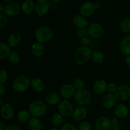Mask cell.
<instances>
[{"instance_id":"obj_1","label":"cell","mask_w":130,"mask_h":130,"mask_svg":"<svg viewBox=\"0 0 130 130\" xmlns=\"http://www.w3.org/2000/svg\"><path fill=\"white\" fill-rule=\"evenodd\" d=\"M93 52L89 47L81 46L76 50L74 55V62L78 65H83L90 60Z\"/></svg>"},{"instance_id":"obj_32","label":"cell","mask_w":130,"mask_h":130,"mask_svg":"<svg viewBox=\"0 0 130 130\" xmlns=\"http://www.w3.org/2000/svg\"><path fill=\"white\" fill-rule=\"evenodd\" d=\"M8 58L11 63H13V64H16V63H19V61H20V55H19L17 52L13 50L11 52V53H10Z\"/></svg>"},{"instance_id":"obj_33","label":"cell","mask_w":130,"mask_h":130,"mask_svg":"<svg viewBox=\"0 0 130 130\" xmlns=\"http://www.w3.org/2000/svg\"><path fill=\"white\" fill-rule=\"evenodd\" d=\"M73 86L76 90H80L84 89L85 82L81 79H76L73 82Z\"/></svg>"},{"instance_id":"obj_3","label":"cell","mask_w":130,"mask_h":130,"mask_svg":"<svg viewBox=\"0 0 130 130\" xmlns=\"http://www.w3.org/2000/svg\"><path fill=\"white\" fill-rule=\"evenodd\" d=\"M53 31L50 27L43 25L37 29L35 32V37L38 42L41 43L50 41L53 38Z\"/></svg>"},{"instance_id":"obj_18","label":"cell","mask_w":130,"mask_h":130,"mask_svg":"<svg viewBox=\"0 0 130 130\" xmlns=\"http://www.w3.org/2000/svg\"><path fill=\"white\" fill-rule=\"evenodd\" d=\"M73 24L79 29H85L88 25V21L85 17L81 15H77L74 17Z\"/></svg>"},{"instance_id":"obj_35","label":"cell","mask_w":130,"mask_h":130,"mask_svg":"<svg viewBox=\"0 0 130 130\" xmlns=\"http://www.w3.org/2000/svg\"><path fill=\"white\" fill-rule=\"evenodd\" d=\"M88 36H89V33L88 29H79L76 33V36L79 39L88 37Z\"/></svg>"},{"instance_id":"obj_43","label":"cell","mask_w":130,"mask_h":130,"mask_svg":"<svg viewBox=\"0 0 130 130\" xmlns=\"http://www.w3.org/2000/svg\"><path fill=\"white\" fill-rule=\"evenodd\" d=\"M5 123L3 121H0V130H5L6 128Z\"/></svg>"},{"instance_id":"obj_16","label":"cell","mask_w":130,"mask_h":130,"mask_svg":"<svg viewBox=\"0 0 130 130\" xmlns=\"http://www.w3.org/2000/svg\"><path fill=\"white\" fill-rule=\"evenodd\" d=\"M114 111L115 115L121 119L126 118L129 112L128 107L124 104H118V105H116Z\"/></svg>"},{"instance_id":"obj_29","label":"cell","mask_w":130,"mask_h":130,"mask_svg":"<svg viewBox=\"0 0 130 130\" xmlns=\"http://www.w3.org/2000/svg\"><path fill=\"white\" fill-rule=\"evenodd\" d=\"M93 61L96 63H102L104 60V55L99 51H95L93 52L92 56H91Z\"/></svg>"},{"instance_id":"obj_48","label":"cell","mask_w":130,"mask_h":130,"mask_svg":"<svg viewBox=\"0 0 130 130\" xmlns=\"http://www.w3.org/2000/svg\"><path fill=\"white\" fill-rule=\"evenodd\" d=\"M3 100H2V99H0V106H3Z\"/></svg>"},{"instance_id":"obj_15","label":"cell","mask_w":130,"mask_h":130,"mask_svg":"<svg viewBox=\"0 0 130 130\" xmlns=\"http://www.w3.org/2000/svg\"><path fill=\"white\" fill-rule=\"evenodd\" d=\"M76 91L75 88L73 85H71L70 84H66L63 85L60 90V95L64 99H70L72 96H74Z\"/></svg>"},{"instance_id":"obj_6","label":"cell","mask_w":130,"mask_h":130,"mask_svg":"<svg viewBox=\"0 0 130 130\" xmlns=\"http://www.w3.org/2000/svg\"><path fill=\"white\" fill-rule=\"evenodd\" d=\"M73 106L70 102L67 100H63L60 101L58 105V111L62 116L69 118L72 116L74 112Z\"/></svg>"},{"instance_id":"obj_8","label":"cell","mask_w":130,"mask_h":130,"mask_svg":"<svg viewBox=\"0 0 130 130\" xmlns=\"http://www.w3.org/2000/svg\"><path fill=\"white\" fill-rule=\"evenodd\" d=\"M117 100L124 101L130 98V87L126 85H122L118 87L115 92Z\"/></svg>"},{"instance_id":"obj_41","label":"cell","mask_w":130,"mask_h":130,"mask_svg":"<svg viewBox=\"0 0 130 130\" xmlns=\"http://www.w3.org/2000/svg\"><path fill=\"white\" fill-rule=\"evenodd\" d=\"M5 130H20V129L15 125H9L6 127Z\"/></svg>"},{"instance_id":"obj_31","label":"cell","mask_w":130,"mask_h":130,"mask_svg":"<svg viewBox=\"0 0 130 130\" xmlns=\"http://www.w3.org/2000/svg\"><path fill=\"white\" fill-rule=\"evenodd\" d=\"M52 123L55 126H59L63 123L62 116L59 113H55L52 117Z\"/></svg>"},{"instance_id":"obj_49","label":"cell","mask_w":130,"mask_h":130,"mask_svg":"<svg viewBox=\"0 0 130 130\" xmlns=\"http://www.w3.org/2000/svg\"><path fill=\"white\" fill-rule=\"evenodd\" d=\"M48 130H59V129L57 128H50V129H49Z\"/></svg>"},{"instance_id":"obj_50","label":"cell","mask_w":130,"mask_h":130,"mask_svg":"<svg viewBox=\"0 0 130 130\" xmlns=\"http://www.w3.org/2000/svg\"><path fill=\"white\" fill-rule=\"evenodd\" d=\"M52 1H53V2H55V3H57V2H59L60 0H52Z\"/></svg>"},{"instance_id":"obj_20","label":"cell","mask_w":130,"mask_h":130,"mask_svg":"<svg viewBox=\"0 0 130 130\" xmlns=\"http://www.w3.org/2000/svg\"><path fill=\"white\" fill-rule=\"evenodd\" d=\"M22 40V36L19 32H13L8 38V44L10 47H16L20 44Z\"/></svg>"},{"instance_id":"obj_51","label":"cell","mask_w":130,"mask_h":130,"mask_svg":"<svg viewBox=\"0 0 130 130\" xmlns=\"http://www.w3.org/2000/svg\"><path fill=\"white\" fill-rule=\"evenodd\" d=\"M129 116H130V110H129Z\"/></svg>"},{"instance_id":"obj_44","label":"cell","mask_w":130,"mask_h":130,"mask_svg":"<svg viewBox=\"0 0 130 130\" xmlns=\"http://www.w3.org/2000/svg\"><path fill=\"white\" fill-rule=\"evenodd\" d=\"M125 62H126V63L127 66H128V67H130V55H128V57L126 58Z\"/></svg>"},{"instance_id":"obj_36","label":"cell","mask_w":130,"mask_h":130,"mask_svg":"<svg viewBox=\"0 0 130 130\" xmlns=\"http://www.w3.org/2000/svg\"><path fill=\"white\" fill-rule=\"evenodd\" d=\"M8 22V20L6 15L3 13L0 14V28L1 29H3L6 26Z\"/></svg>"},{"instance_id":"obj_22","label":"cell","mask_w":130,"mask_h":130,"mask_svg":"<svg viewBox=\"0 0 130 130\" xmlns=\"http://www.w3.org/2000/svg\"><path fill=\"white\" fill-rule=\"evenodd\" d=\"M35 10V4L32 0H25L21 5V10L25 14H30Z\"/></svg>"},{"instance_id":"obj_37","label":"cell","mask_w":130,"mask_h":130,"mask_svg":"<svg viewBox=\"0 0 130 130\" xmlns=\"http://www.w3.org/2000/svg\"><path fill=\"white\" fill-rule=\"evenodd\" d=\"M79 130H91V124L87 121H83L79 125Z\"/></svg>"},{"instance_id":"obj_17","label":"cell","mask_w":130,"mask_h":130,"mask_svg":"<svg viewBox=\"0 0 130 130\" xmlns=\"http://www.w3.org/2000/svg\"><path fill=\"white\" fill-rule=\"evenodd\" d=\"M87 109L84 107H77L72 114V118L74 120L77 121H81L85 119V118L87 116Z\"/></svg>"},{"instance_id":"obj_42","label":"cell","mask_w":130,"mask_h":130,"mask_svg":"<svg viewBox=\"0 0 130 130\" xmlns=\"http://www.w3.org/2000/svg\"><path fill=\"white\" fill-rule=\"evenodd\" d=\"M5 93H6V88H5V86L3 85H0V94H1V96H3Z\"/></svg>"},{"instance_id":"obj_7","label":"cell","mask_w":130,"mask_h":130,"mask_svg":"<svg viewBox=\"0 0 130 130\" xmlns=\"http://www.w3.org/2000/svg\"><path fill=\"white\" fill-rule=\"evenodd\" d=\"M20 10H21V7L18 3L11 1L7 3L5 6L4 14L6 16L13 17L17 16L20 13Z\"/></svg>"},{"instance_id":"obj_28","label":"cell","mask_w":130,"mask_h":130,"mask_svg":"<svg viewBox=\"0 0 130 130\" xmlns=\"http://www.w3.org/2000/svg\"><path fill=\"white\" fill-rule=\"evenodd\" d=\"M17 119L21 123H26L30 119V112L27 110H21L18 113Z\"/></svg>"},{"instance_id":"obj_21","label":"cell","mask_w":130,"mask_h":130,"mask_svg":"<svg viewBox=\"0 0 130 130\" xmlns=\"http://www.w3.org/2000/svg\"><path fill=\"white\" fill-rule=\"evenodd\" d=\"M107 84L104 80H97L93 84V90L98 94L104 93L107 90Z\"/></svg>"},{"instance_id":"obj_13","label":"cell","mask_w":130,"mask_h":130,"mask_svg":"<svg viewBox=\"0 0 130 130\" xmlns=\"http://www.w3.org/2000/svg\"><path fill=\"white\" fill-rule=\"evenodd\" d=\"M117 99L115 95L112 93H107L104 96L102 100V105L105 109H110L115 106L116 104Z\"/></svg>"},{"instance_id":"obj_12","label":"cell","mask_w":130,"mask_h":130,"mask_svg":"<svg viewBox=\"0 0 130 130\" xmlns=\"http://www.w3.org/2000/svg\"><path fill=\"white\" fill-rule=\"evenodd\" d=\"M95 10H96V8L94 3L91 1H86L79 8V13L80 15L82 16L88 17L91 16Z\"/></svg>"},{"instance_id":"obj_39","label":"cell","mask_w":130,"mask_h":130,"mask_svg":"<svg viewBox=\"0 0 130 130\" xmlns=\"http://www.w3.org/2000/svg\"><path fill=\"white\" fill-rule=\"evenodd\" d=\"M118 89V87H117V85H116L115 83H109L107 85V90L108 91L110 92V93H115L116 91Z\"/></svg>"},{"instance_id":"obj_25","label":"cell","mask_w":130,"mask_h":130,"mask_svg":"<svg viewBox=\"0 0 130 130\" xmlns=\"http://www.w3.org/2000/svg\"><path fill=\"white\" fill-rule=\"evenodd\" d=\"M45 100L50 105H56L60 102V96L55 92H50L46 95Z\"/></svg>"},{"instance_id":"obj_9","label":"cell","mask_w":130,"mask_h":130,"mask_svg":"<svg viewBox=\"0 0 130 130\" xmlns=\"http://www.w3.org/2000/svg\"><path fill=\"white\" fill-rule=\"evenodd\" d=\"M89 36L92 38L98 39L101 38L104 34V29L100 24L98 23H92L88 27Z\"/></svg>"},{"instance_id":"obj_19","label":"cell","mask_w":130,"mask_h":130,"mask_svg":"<svg viewBox=\"0 0 130 130\" xmlns=\"http://www.w3.org/2000/svg\"><path fill=\"white\" fill-rule=\"evenodd\" d=\"M31 51L33 55L36 57H41L45 52V48L42 43L37 42L32 45Z\"/></svg>"},{"instance_id":"obj_23","label":"cell","mask_w":130,"mask_h":130,"mask_svg":"<svg viewBox=\"0 0 130 130\" xmlns=\"http://www.w3.org/2000/svg\"><path fill=\"white\" fill-rule=\"evenodd\" d=\"M120 50L124 54L130 55V36L124 37L120 43Z\"/></svg>"},{"instance_id":"obj_46","label":"cell","mask_w":130,"mask_h":130,"mask_svg":"<svg viewBox=\"0 0 130 130\" xmlns=\"http://www.w3.org/2000/svg\"><path fill=\"white\" fill-rule=\"evenodd\" d=\"M94 5H95L96 10H99V9H100V6H101V5H100V4L99 3H94Z\"/></svg>"},{"instance_id":"obj_24","label":"cell","mask_w":130,"mask_h":130,"mask_svg":"<svg viewBox=\"0 0 130 130\" xmlns=\"http://www.w3.org/2000/svg\"><path fill=\"white\" fill-rule=\"evenodd\" d=\"M11 52V47L8 44L3 42L0 43V59L5 60L8 58Z\"/></svg>"},{"instance_id":"obj_45","label":"cell","mask_w":130,"mask_h":130,"mask_svg":"<svg viewBox=\"0 0 130 130\" xmlns=\"http://www.w3.org/2000/svg\"><path fill=\"white\" fill-rule=\"evenodd\" d=\"M4 11H5V6L3 4H1V5H0V13H1V14L4 13Z\"/></svg>"},{"instance_id":"obj_34","label":"cell","mask_w":130,"mask_h":130,"mask_svg":"<svg viewBox=\"0 0 130 130\" xmlns=\"http://www.w3.org/2000/svg\"><path fill=\"white\" fill-rule=\"evenodd\" d=\"M8 75L6 70L1 69L0 71V85H3L7 81Z\"/></svg>"},{"instance_id":"obj_30","label":"cell","mask_w":130,"mask_h":130,"mask_svg":"<svg viewBox=\"0 0 130 130\" xmlns=\"http://www.w3.org/2000/svg\"><path fill=\"white\" fill-rule=\"evenodd\" d=\"M120 29L124 32L130 34V19H125L120 23Z\"/></svg>"},{"instance_id":"obj_2","label":"cell","mask_w":130,"mask_h":130,"mask_svg":"<svg viewBox=\"0 0 130 130\" xmlns=\"http://www.w3.org/2000/svg\"><path fill=\"white\" fill-rule=\"evenodd\" d=\"M47 110L45 102L43 100H36L29 105V111L30 115L35 118H39L44 115Z\"/></svg>"},{"instance_id":"obj_27","label":"cell","mask_w":130,"mask_h":130,"mask_svg":"<svg viewBox=\"0 0 130 130\" xmlns=\"http://www.w3.org/2000/svg\"><path fill=\"white\" fill-rule=\"evenodd\" d=\"M28 126L30 130H42L43 125L38 118L32 117L28 121Z\"/></svg>"},{"instance_id":"obj_10","label":"cell","mask_w":130,"mask_h":130,"mask_svg":"<svg viewBox=\"0 0 130 130\" xmlns=\"http://www.w3.org/2000/svg\"><path fill=\"white\" fill-rule=\"evenodd\" d=\"M50 3L48 0H38L35 4V11L39 16H44L50 10Z\"/></svg>"},{"instance_id":"obj_14","label":"cell","mask_w":130,"mask_h":130,"mask_svg":"<svg viewBox=\"0 0 130 130\" xmlns=\"http://www.w3.org/2000/svg\"><path fill=\"white\" fill-rule=\"evenodd\" d=\"M1 114L2 118L5 120H10L14 116V109L10 104H4L1 107Z\"/></svg>"},{"instance_id":"obj_52","label":"cell","mask_w":130,"mask_h":130,"mask_svg":"<svg viewBox=\"0 0 130 130\" xmlns=\"http://www.w3.org/2000/svg\"><path fill=\"white\" fill-rule=\"evenodd\" d=\"M37 1H38V0H37Z\"/></svg>"},{"instance_id":"obj_26","label":"cell","mask_w":130,"mask_h":130,"mask_svg":"<svg viewBox=\"0 0 130 130\" xmlns=\"http://www.w3.org/2000/svg\"><path fill=\"white\" fill-rule=\"evenodd\" d=\"M30 86L34 91L37 92H41L45 87L44 82L39 78H34L30 81Z\"/></svg>"},{"instance_id":"obj_5","label":"cell","mask_w":130,"mask_h":130,"mask_svg":"<svg viewBox=\"0 0 130 130\" xmlns=\"http://www.w3.org/2000/svg\"><path fill=\"white\" fill-rule=\"evenodd\" d=\"M74 99L79 105H86L91 102V95L90 91L85 89L77 90L74 95Z\"/></svg>"},{"instance_id":"obj_4","label":"cell","mask_w":130,"mask_h":130,"mask_svg":"<svg viewBox=\"0 0 130 130\" xmlns=\"http://www.w3.org/2000/svg\"><path fill=\"white\" fill-rule=\"evenodd\" d=\"M30 85V80L24 75L19 76L13 82V88L17 92H24Z\"/></svg>"},{"instance_id":"obj_38","label":"cell","mask_w":130,"mask_h":130,"mask_svg":"<svg viewBox=\"0 0 130 130\" xmlns=\"http://www.w3.org/2000/svg\"><path fill=\"white\" fill-rule=\"evenodd\" d=\"M60 130H78L74 125L70 123H66L63 124Z\"/></svg>"},{"instance_id":"obj_47","label":"cell","mask_w":130,"mask_h":130,"mask_svg":"<svg viewBox=\"0 0 130 130\" xmlns=\"http://www.w3.org/2000/svg\"><path fill=\"white\" fill-rule=\"evenodd\" d=\"M3 1L4 2L7 3H8L11 2V1H12V0H3Z\"/></svg>"},{"instance_id":"obj_11","label":"cell","mask_w":130,"mask_h":130,"mask_svg":"<svg viewBox=\"0 0 130 130\" xmlns=\"http://www.w3.org/2000/svg\"><path fill=\"white\" fill-rule=\"evenodd\" d=\"M112 121L105 116H101L98 118L95 122L96 130H110L112 127Z\"/></svg>"},{"instance_id":"obj_40","label":"cell","mask_w":130,"mask_h":130,"mask_svg":"<svg viewBox=\"0 0 130 130\" xmlns=\"http://www.w3.org/2000/svg\"><path fill=\"white\" fill-rule=\"evenodd\" d=\"M81 44L83 45V46L88 47V46L90 45V43H91V40H90V39L88 37H85V38L81 39Z\"/></svg>"}]
</instances>
